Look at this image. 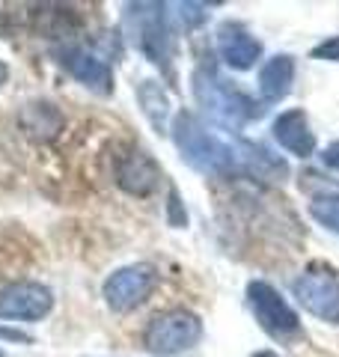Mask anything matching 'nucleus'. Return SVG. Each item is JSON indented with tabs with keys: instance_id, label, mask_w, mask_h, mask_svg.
Segmentation results:
<instances>
[{
	"instance_id": "obj_8",
	"label": "nucleus",
	"mask_w": 339,
	"mask_h": 357,
	"mask_svg": "<svg viewBox=\"0 0 339 357\" xmlns=\"http://www.w3.org/2000/svg\"><path fill=\"white\" fill-rule=\"evenodd\" d=\"M54 307L51 289H45L42 283H9L6 289H0V319H24L36 321L45 319Z\"/></svg>"
},
{
	"instance_id": "obj_19",
	"label": "nucleus",
	"mask_w": 339,
	"mask_h": 357,
	"mask_svg": "<svg viewBox=\"0 0 339 357\" xmlns=\"http://www.w3.org/2000/svg\"><path fill=\"white\" fill-rule=\"evenodd\" d=\"M179 203H182V199H179V194L173 191V194H170V223H173V227H185V211H182V206H179Z\"/></svg>"
},
{
	"instance_id": "obj_2",
	"label": "nucleus",
	"mask_w": 339,
	"mask_h": 357,
	"mask_svg": "<svg viewBox=\"0 0 339 357\" xmlns=\"http://www.w3.org/2000/svg\"><path fill=\"white\" fill-rule=\"evenodd\" d=\"M194 93L199 107L226 128H241L244 122L259 119V114H262V107H256V102L247 93L206 69L194 75Z\"/></svg>"
},
{
	"instance_id": "obj_1",
	"label": "nucleus",
	"mask_w": 339,
	"mask_h": 357,
	"mask_svg": "<svg viewBox=\"0 0 339 357\" xmlns=\"http://www.w3.org/2000/svg\"><path fill=\"white\" fill-rule=\"evenodd\" d=\"M173 140L182 152L185 164L206 176H235V173H280L286 176V164L271 158L262 146H253L247 140H229L206 128L202 122L182 110L173 122Z\"/></svg>"
},
{
	"instance_id": "obj_16",
	"label": "nucleus",
	"mask_w": 339,
	"mask_h": 357,
	"mask_svg": "<svg viewBox=\"0 0 339 357\" xmlns=\"http://www.w3.org/2000/svg\"><path fill=\"white\" fill-rule=\"evenodd\" d=\"M310 215H312V220H319L324 229L339 232V194L315 197L310 203Z\"/></svg>"
},
{
	"instance_id": "obj_14",
	"label": "nucleus",
	"mask_w": 339,
	"mask_h": 357,
	"mask_svg": "<svg viewBox=\"0 0 339 357\" xmlns=\"http://www.w3.org/2000/svg\"><path fill=\"white\" fill-rule=\"evenodd\" d=\"M21 126H24L36 140H51L63 128V114L48 102H33L21 110Z\"/></svg>"
},
{
	"instance_id": "obj_7",
	"label": "nucleus",
	"mask_w": 339,
	"mask_h": 357,
	"mask_svg": "<svg viewBox=\"0 0 339 357\" xmlns=\"http://www.w3.org/2000/svg\"><path fill=\"white\" fill-rule=\"evenodd\" d=\"M158 286V271L152 265L137 262V265H128V268H119L113 271L105 283V301L110 310L116 312H131L137 310L146 298L155 292Z\"/></svg>"
},
{
	"instance_id": "obj_3",
	"label": "nucleus",
	"mask_w": 339,
	"mask_h": 357,
	"mask_svg": "<svg viewBox=\"0 0 339 357\" xmlns=\"http://www.w3.org/2000/svg\"><path fill=\"white\" fill-rule=\"evenodd\" d=\"M126 24L131 42L149 57L158 69L170 72L173 60V30H170L164 3H131L126 6Z\"/></svg>"
},
{
	"instance_id": "obj_20",
	"label": "nucleus",
	"mask_w": 339,
	"mask_h": 357,
	"mask_svg": "<svg viewBox=\"0 0 339 357\" xmlns=\"http://www.w3.org/2000/svg\"><path fill=\"white\" fill-rule=\"evenodd\" d=\"M322 161H324V167H331V170H336L339 173V140L336 143H331L324 152H322Z\"/></svg>"
},
{
	"instance_id": "obj_6",
	"label": "nucleus",
	"mask_w": 339,
	"mask_h": 357,
	"mask_svg": "<svg viewBox=\"0 0 339 357\" xmlns=\"http://www.w3.org/2000/svg\"><path fill=\"white\" fill-rule=\"evenodd\" d=\"M247 301L256 321L262 325L265 333H271L274 340H289L301 331V319L298 312L289 307V301L282 298L271 283L265 280H253L247 286Z\"/></svg>"
},
{
	"instance_id": "obj_22",
	"label": "nucleus",
	"mask_w": 339,
	"mask_h": 357,
	"mask_svg": "<svg viewBox=\"0 0 339 357\" xmlns=\"http://www.w3.org/2000/svg\"><path fill=\"white\" fill-rule=\"evenodd\" d=\"M6 77H9V66L0 63V84H6Z\"/></svg>"
},
{
	"instance_id": "obj_12",
	"label": "nucleus",
	"mask_w": 339,
	"mask_h": 357,
	"mask_svg": "<svg viewBox=\"0 0 339 357\" xmlns=\"http://www.w3.org/2000/svg\"><path fill=\"white\" fill-rule=\"evenodd\" d=\"M274 140L286 152L298 155V158H310V155L315 152V134L310 131L307 114L298 110V107L282 110V114L274 119Z\"/></svg>"
},
{
	"instance_id": "obj_11",
	"label": "nucleus",
	"mask_w": 339,
	"mask_h": 357,
	"mask_svg": "<svg viewBox=\"0 0 339 357\" xmlns=\"http://www.w3.org/2000/svg\"><path fill=\"white\" fill-rule=\"evenodd\" d=\"M161 170L143 149H131L116 161V185L131 197H149L158 188Z\"/></svg>"
},
{
	"instance_id": "obj_15",
	"label": "nucleus",
	"mask_w": 339,
	"mask_h": 357,
	"mask_svg": "<svg viewBox=\"0 0 339 357\" xmlns=\"http://www.w3.org/2000/svg\"><path fill=\"white\" fill-rule=\"evenodd\" d=\"M137 96H140V105H143V114L149 116V122L158 128V131H164L167 126V116H170V102H167V93L161 86H158L155 81H143L140 89H137Z\"/></svg>"
},
{
	"instance_id": "obj_21",
	"label": "nucleus",
	"mask_w": 339,
	"mask_h": 357,
	"mask_svg": "<svg viewBox=\"0 0 339 357\" xmlns=\"http://www.w3.org/2000/svg\"><path fill=\"white\" fill-rule=\"evenodd\" d=\"M0 340H13V342H30L27 333L21 331H9V328H0Z\"/></svg>"
},
{
	"instance_id": "obj_13",
	"label": "nucleus",
	"mask_w": 339,
	"mask_h": 357,
	"mask_svg": "<svg viewBox=\"0 0 339 357\" xmlns=\"http://www.w3.org/2000/svg\"><path fill=\"white\" fill-rule=\"evenodd\" d=\"M292 84H295V60L289 54H277L271 57L262 72H259V93H262L265 102H280L292 93Z\"/></svg>"
},
{
	"instance_id": "obj_5",
	"label": "nucleus",
	"mask_w": 339,
	"mask_h": 357,
	"mask_svg": "<svg viewBox=\"0 0 339 357\" xmlns=\"http://www.w3.org/2000/svg\"><path fill=\"white\" fill-rule=\"evenodd\" d=\"M292 295L310 316L327 321V325H339V277L333 268L322 262L310 265L301 277H295Z\"/></svg>"
},
{
	"instance_id": "obj_24",
	"label": "nucleus",
	"mask_w": 339,
	"mask_h": 357,
	"mask_svg": "<svg viewBox=\"0 0 339 357\" xmlns=\"http://www.w3.org/2000/svg\"><path fill=\"white\" fill-rule=\"evenodd\" d=\"M0 357H3V351H0Z\"/></svg>"
},
{
	"instance_id": "obj_4",
	"label": "nucleus",
	"mask_w": 339,
	"mask_h": 357,
	"mask_svg": "<svg viewBox=\"0 0 339 357\" xmlns=\"http://www.w3.org/2000/svg\"><path fill=\"white\" fill-rule=\"evenodd\" d=\"M202 337V321L190 310H167L146 325L143 331V345L152 354L173 357L188 349H194Z\"/></svg>"
},
{
	"instance_id": "obj_9",
	"label": "nucleus",
	"mask_w": 339,
	"mask_h": 357,
	"mask_svg": "<svg viewBox=\"0 0 339 357\" xmlns=\"http://www.w3.org/2000/svg\"><path fill=\"white\" fill-rule=\"evenodd\" d=\"M218 51L229 69L247 72L259 63V57H262V42H259L247 27L235 24V21H226V24H220V30H218Z\"/></svg>"
},
{
	"instance_id": "obj_17",
	"label": "nucleus",
	"mask_w": 339,
	"mask_h": 357,
	"mask_svg": "<svg viewBox=\"0 0 339 357\" xmlns=\"http://www.w3.org/2000/svg\"><path fill=\"white\" fill-rule=\"evenodd\" d=\"M179 18L185 21V27H199L206 21V3H179Z\"/></svg>"
},
{
	"instance_id": "obj_10",
	"label": "nucleus",
	"mask_w": 339,
	"mask_h": 357,
	"mask_svg": "<svg viewBox=\"0 0 339 357\" xmlns=\"http://www.w3.org/2000/svg\"><path fill=\"white\" fill-rule=\"evenodd\" d=\"M60 63H63V69L75 77V81H81L84 86L93 89V93L107 96L113 89L110 66L101 57H96V54L77 48V45H66V48H60Z\"/></svg>"
},
{
	"instance_id": "obj_18",
	"label": "nucleus",
	"mask_w": 339,
	"mask_h": 357,
	"mask_svg": "<svg viewBox=\"0 0 339 357\" xmlns=\"http://www.w3.org/2000/svg\"><path fill=\"white\" fill-rule=\"evenodd\" d=\"M312 57L315 60H333V63H339V36H331V39H324L322 45H315Z\"/></svg>"
},
{
	"instance_id": "obj_23",
	"label": "nucleus",
	"mask_w": 339,
	"mask_h": 357,
	"mask_svg": "<svg viewBox=\"0 0 339 357\" xmlns=\"http://www.w3.org/2000/svg\"><path fill=\"white\" fill-rule=\"evenodd\" d=\"M253 357H280V354H274V351H259V354H253Z\"/></svg>"
}]
</instances>
